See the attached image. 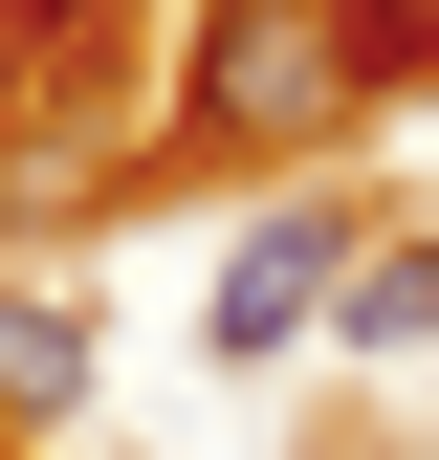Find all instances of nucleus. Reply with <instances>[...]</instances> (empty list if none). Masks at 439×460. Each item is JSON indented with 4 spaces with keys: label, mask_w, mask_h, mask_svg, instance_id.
<instances>
[{
    "label": "nucleus",
    "mask_w": 439,
    "mask_h": 460,
    "mask_svg": "<svg viewBox=\"0 0 439 460\" xmlns=\"http://www.w3.org/2000/svg\"><path fill=\"white\" fill-rule=\"evenodd\" d=\"M352 22H396V0H352Z\"/></svg>",
    "instance_id": "39448f33"
},
{
    "label": "nucleus",
    "mask_w": 439,
    "mask_h": 460,
    "mask_svg": "<svg viewBox=\"0 0 439 460\" xmlns=\"http://www.w3.org/2000/svg\"><path fill=\"white\" fill-rule=\"evenodd\" d=\"M88 394V285H44V263H0V438H44Z\"/></svg>",
    "instance_id": "20e7f679"
},
{
    "label": "nucleus",
    "mask_w": 439,
    "mask_h": 460,
    "mask_svg": "<svg viewBox=\"0 0 439 460\" xmlns=\"http://www.w3.org/2000/svg\"><path fill=\"white\" fill-rule=\"evenodd\" d=\"M352 242H373L352 198H264L242 242H220V285H198V351H220V373L308 351V329H329V285H352Z\"/></svg>",
    "instance_id": "f03ea898"
},
{
    "label": "nucleus",
    "mask_w": 439,
    "mask_h": 460,
    "mask_svg": "<svg viewBox=\"0 0 439 460\" xmlns=\"http://www.w3.org/2000/svg\"><path fill=\"white\" fill-rule=\"evenodd\" d=\"M329 351L439 373V242H417V219H373V242H352V285H329Z\"/></svg>",
    "instance_id": "7ed1b4c3"
},
{
    "label": "nucleus",
    "mask_w": 439,
    "mask_h": 460,
    "mask_svg": "<svg viewBox=\"0 0 439 460\" xmlns=\"http://www.w3.org/2000/svg\"><path fill=\"white\" fill-rule=\"evenodd\" d=\"M352 110H373V22H352V0H198V132L329 154Z\"/></svg>",
    "instance_id": "f257e3e1"
}]
</instances>
